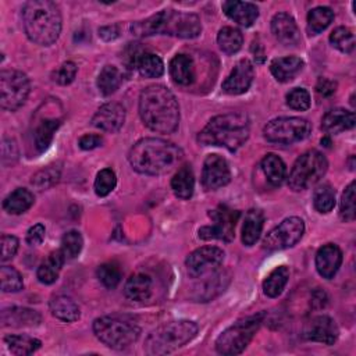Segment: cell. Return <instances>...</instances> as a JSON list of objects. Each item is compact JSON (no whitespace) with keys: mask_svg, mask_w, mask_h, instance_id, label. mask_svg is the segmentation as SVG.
Wrapping results in <instances>:
<instances>
[{"mask_svg":"<svg viewBox=\"0 0 356 356\" xmlns=\"http://www.w3.org/2000/svg\"><path fill=\"white\" fill-rule=\"evenodd\" d=\"M139 115L149 129L171 134L179 124V106L170 89L150 85L139 96Z\"/></svg>","mask_w":356,"mask_h":356,"instance_id":"cell-1","label":"cell"},{"mask_svg":"<svg viewBox=\"0 0 356 356\" xmlns=\"http://www.w3.org/2000/svg\"><path fill=\"white\" fill-rule=\"evenodd\" d=\"M182 150L161 138H143L128 153L131 167L146 175H163L170 172L182 160Z\"/></svg>","mask_w":356,"mask_h":356,"instance_id":"cell-2","label":"cell"},{"mask_svg":"<svg viewBox=\"0 0 356 356\" xmlns=\"http://www.w3.org/2000/svg\"><path fill=\"white\" fill-rule=\"evenodd\" d=\"M131 31L136 36H150L160 33L184 39H193L200 35L202 22L200 18L192 13L163 10L146 19L134 22L131 25Z\"/></svg>","mask_w":356,"mask_h":356,"instance_id":"cell-3","label":"cell"},{"mask_svg":"<svg viewBox=\"0 0 356 356\" xmlns=\"http://www.w3.org/2000/svg\"><path fill=\"white\" fill-rule=\"evenodd\" d=\"M22 25L33 43L50 46L60 36L61 13L53 1L31 0L22 7Z\"/></svg>","mask_w":356,"mask_h":356,"instance_id":"cell-4","label":"cell"},{"mask_svg":"<svg viewBox=\"0 0 356 356\" xmlns=\"http://www.w3.org/2000/svg\"><path fill=\"white\" fill-rule=\"evenodd\" d=\"M250 122L245 113H227L213 117L199 132L197 140L206 146H222L235 152L249 138Z\"/></svg>","mask_w":356,"mask_h":356,"instance_id":"cell-5","label":"cell"},{"mask_svg":"<svg viewBox=\"0 0 356 356\" xmlns=\"http://www.w3.org/2000/svg\"><path fill=\"white\" fill-rule=\"evenodd\" d=\"M93 332L106 346L121 350L139 338L140 327L129 314H108L93 321Z\"/></svg>","mask_w":356,"mask_h":356,"instance_id":"cell-6","label":"cell"},{"mask_svg":"<svg viewBox=\"0 0 356 356\" xmlns=\"http://www.w3.org/2000/svg\"><path fill=\"white\" fill-rule=\"evenodd\" d=\"M197 332V324L191 320L164 323L149 334L145 350L149 355H167L188 343Z\"/></svg>","mask_w":356,"mask_h":356,"instance_id":"cell-7","label":"cell"},{"mask_svg":"<svg viewBox=\"0 0 356 356\" xmlns=\"http://www.w3.org/2000/svg\"><path fill=\"white\" fill-rule=\"evenodd\" d=\"M264 313H257L238 320L231 327L224 330L216 341V349L220 355H239L253 339L261 325Z\"/></svg>","mask_w":356,"mask_h":356,"instance_id":"cell-8","label":"cell"},{"mask_svg":"<svg viewBox=\"0 0 356 356\" xmlns=\"http://www.w3.org/2000/svg\"><path fill=\"white\" fill-rule=\"evenodd\" d=\"M328 168L325 156L317 150H309L299 156L292 165L288 185L293 191H305L317 184Z\"/></svg>","mask_w":356,"mask_h":356,"instance_id":"cell-9","label":"cell"},{"mask_svg":"<svg viewBox=\"0 0 356 356\" xmlns=\"http://www.w3.org/2000/svg\"><path fill=\"white\" fill-rule=\"evenodd\" d=\"M312 125L300 117H280L274 118L263 129L267 142L278 145H291L303 140L309 136Z\"/></svg>","mask_w":356,"mask_h":356,"instance_id":"cell-10","label":"cell"},{"mask_svg":"<svg viewBox=\"0 0 356 356\" xmlns=\"http://www.w3.org/2000/svg\"><path fill=\"white\" fill-rule=\"evenodd\" d=\"M29 79L18 70H4L0 72V106L14 111L19 108L29 95Z\"/></svg>","mask_w":356,"mask_h":356,"instance_id":"cell-11","label":"cell"},{"mask_svg":"<svg viewBox=\"0 0 356 356\" xmlns=\"http://www.w3.org/2000/svg\"><path fill=\"white\" fill-rule=\"evenodd\" d=\"M213 224L204 225L199 229V238L204 241L218 239L229 242L235 236V225L239 218V211L232 210L225 204H220L217 209L209 213Z\"/></svg>","mask_w":356,"mask_h":356,"instance_id":"cell-12","label":"cell"},{"mask_svg":"<svg viewBox=\"0 0 356 356\" xmlns=\"http://www.w3.org/2000/svg\"><path fill=\"white\" fill-rule=\"evenodd\" d=\"M305 232V222L299 217H288L274 227L263 239L267 250H281L296 245Z\"/></svg>","mask_w":356,"mask_h":356,"instance_id":"cell-13","label":"cell"},{"mask_svg":"<svg viewBox=\"0 0 356 356\" xmlns=\"http://www.w3.org/2000/svg\"><path fill=\"white\" fill-rule=\"evenodd\" d=\"M224 260V252L217 246H202L193 250L185 260L189 277L199 278L214 273Z\"/></svg>","mask_w":356,"mask_h":356,"instance_id":"cell-14","label":"cell"},{"mask_svg":"<svg viewBox=\"0 0 356 356\" xmlns=\"http://www.w3.org/2000/svg\"><path fill=\"white\" fill-rule=\"evenodd\" d=\"M231 181L228 163L220 154H209L203 163L202 185L206 191H216Z\"/></svg>","mask_w":356,"mask_h":356,"instance_id":"cell-15","label":"cell"},{"mask_svg":"<svg viewBox=\"0 0 356 356\" xmlns=\"http://www.w3.org/2000/svg\"><path fill=\"white\" fill-rule=\"evenodd\" d=\"M338 327L335 321L325 314L312 317L303 327V337L307 341L332 345L338 338Z\"/></svg>","mask_w":356,"mask_h":356,"instance_id":"cell-16","label":"cell"},{"mask_svg":"<svg viewBox=\"0 0 356 356\" xmlns=\"http://www.w3.org/2000/svg\"><path fill=\"white\" fill-rule=\"evenodd\" d=\"M253 78V64L248 58H242L235 64L231 74L222 82V90L228 95H242L250 88Z\"/></svg>","mask_w":356,"mask_h":356,"instance_id":"cell-17","label":"cell"},{"mask_svg":"<svg viewBox=\"0 0 356 356\" xmlns=\"http://www.w3.org/2000/svg\"><path fill=\"white\" fill-rule=\"evenodd\" d=\"M125 121V108L122 104L111 102L103 104L92 117V125L106 131V132H117Z\"/></svg>","mask_w":356,"mask_h":356,"instance_id":"cell-18","label":"cell"},{"mask_svg":"<svg viewBox=\"0 0 356 356\" xmlns=\"http://www.w3.org/2000/svg\"><path fill=\"white\" fill-rule=\"evenodd\" d=\"M271 32L274 38L285 46H295L300 40L299 28L293 17L286 13H278L273 17Z\"/></svg>","mask_w":356,"mask_h":356,"instance_id":"cell-19","label":"cell"},{"mask_svg":"<svg viewBox=\"0 0 356 356\" xmlns=\"http://www.w3.org/2000/svg\"><path fill=\"white\" fill-rule=\"evenodd\" d=\"M342 252L335 243L323 245L316 253V268L323 278L331 280L339 270Z\"/></svg>","mask_w":356,"mask_h":356,"instance_id":"cell-20","label":"cell"},{"mask_svg":"<svg viewBox=\"0 0 356 356\" xmlns=\"http://www.w3.org/2000/svg\"><path fill=\"white\" fill-rule=\"evenodd\" d=\"M222 11L227 17L242 26H250L259 17V8L256 4L249 1L229 0L222 3Z\"/></svg>","mask_w":356,"mask_h":356,"instance_id":"cell-21","label":"cell"},{"mask_svg":"<svg viewBox=\"0 0 356 356\" xmlns=\"http://www.w3.org/2000/svg\"><path fill=\"white\" fill-rule=\"evenodd\" d=\"M40 323V314L28 307H6L1 310L3 327H35Z\"/></svg>","mask_w":356,"mask_h":356,"instance_id":"cell-22","label":"cell"},{"mask_svg":"<svg viewBox=\"0 0 356 356\" xmlns=\"http://www.w3.org/2000/svg\"><path fill=\"white\" fill-rule=\"evenodd\" d=\"M355 113L345 108H332L325 113L321 127L327 134H339L355 127Z\"/></svg>","mask_w":356,"mask_h":356,"instance_id":"cell-23","label":"cell"},{"mask_svg":"<svg viewBox=\"0 0 356 356\" xmlns=\"http://www.w3.org/2000/svg\"><path fill=\"white\" fill-rule=\"evenodd\" d=\"M170 75L172 81L178 85L188 86L195 81V64L192 57L188 54H177L170 61Z\"/></svg>","mask_w":356,"mask_h":356,"instance_id":"cell-24","label":"cell"},{"mask_svg":"<svg viewBox=\"0 0 356 356\" xmlns=\"http://www.w3.org/2000/svg\"><path fill=\"white\" fill-rule=\"evenodd\" d=\"M303 68V60L296 56L274 58L270 64V71L278 82H288L293 79Z\"/></svg>","mask_w":356,"mask_h":356,"instance_id":"cell-25","label":"cell"},{"mask_svg":"<svg viewBox=\"0 0 356 356\" xmlns=\"http://www.w3.org/2000/svg\"><path fill=\"white\" fill-rule=\"evenodd\" d=\"M124 293L128 299L135 302L149 299L152 295V278L143 273L132 274L124 285Z\"/></svg>","mask_w":356,"mask_h":356,"instance_id":"cell-26","label":"cell"},{"mask_svg":"<svg viewBox=\"0 0 356 356\" xmlns=\"http://www.w3.org/2000/svg\"><path fill=\"white\" fill-rule=\"evenodd\" d=\"M264 225V216L261 210L259 209H250L246 216L242 225V242L246 246H252L257 242L260 238V234L263 231Z\"/></svg>","mask_w":356,"mask_h":356,"instance_id":"cell-27","label":"cell"},{"mask_svg":"<svg viewBox=\"0 0 356 356\" xmlns=\"http://www.w3.org/2000/svg\"><path fill=\"white\" fill-rule=\"evenodd\" d=\"M50 312L51 314L65 323H72L75 320L79 318V306L70 298L65 295H58L51 298L50 303H49Z\"/></svg>","mask_w":356,"mask_h":356,"instance_id":"cell-28","label":"cell"},{"mask_svg":"<svg viewBox=\"0 0 356 356\" xmlns=\"http://www.w3.org/2000/svg\"><path fill=\"white\" fill-rule=\"evenodd\" d=\"M171 189L179 199H189L195 189V175L189 165H182L171 178Z\"/></svg>","mask_w":356,"mask_h":356,"instance_id":"cell-29","label":"cell"},{"mask_svg":"<svg viewBox=\"0 0 356 356\" xmlns=\"http://www.w3.org/2000/svg\"><path fill=\"white\" fill-rule=\"evenodd\" d=\"M64 261H65V259H64V256L60 250L51 252L47 256V259L38 267V271H36L38 280L42 284H46V285H50V284L56 282Z\"/></svg>","mask_w":356,"mask_h":356,"instance_id":"cell-30","label":"cell"},{"mask_svg":"<svg viewBox=\"0 0 356 356\" xmlns=\"http://www.w3.org/2000/svg\"><path fill=\"white\" fill-rule=\"evenodd\" d=\"M33 204V195L25 188H17L3 202V209L10 214H22Z\"/></svg>","mask_w":356,"mask_h":356,"instance_id":"cell-31","label":"cell"},{"mask_svg":"<svg viewBox=\"0 0 356 356\" xmlns=\"http://www.w3.org/2000/svg\"><path fill=\"white\" fill-rule=\"evenodd\" d=\"M139 74L145 78H159L164 72V63L163 60L150 51H142L136 56L135 64H134Z\"/></svg>","mask_w":356,"mask_h":356,"instance_id":"cell-32","label":"cell"},{"mask_svg":"<svg viewBox=\"0 0 356 356\" xmlns=\"http://www.w3.org/2000/svg\"><path fill=\"white\" fill-rule=\"evenodd\" d=\"M60 125H61L60 118H44L38 124L33 132V142L39 153L44 152L50 146L54 132L58 129Z\"/></svg>","mask_w":356,"mask_h":356,"instance_id":"cell-33","label":"cell"},{"mask_svg":"<svg viewBox=\"0 0 356 356\" xmlns=\"http://www.w3.org/2000/svg\"><path fill=\"white\" fill-rule=\"evenodd\" d=\"M261 170H263L267 181L274 186L281 185L286 175L285 163L281 160V157H278L274 153H268L263 157Z\"/></svg>","mask_w":356,"mask_h":356,"instance_id":"cell-34","label":"cell"},{"mask_svg":"<svg viewBox=\"0 0 356 356\" xmlns=\"http://www.w3.org/2000/svg\"><path fill=\"white\" fill-rule=\"evenodd\" d=\"M289 280V268L286 266H278L263 281V291L270 298H277L281 295Z\"/></svg>","mask_w":356,"mask_h":356,"instance_id":"cell-35","label":"cell"},{"mask_svg":"<svg viewBox=\"0 0 356 356\" xmlns=\"http://www.w3.org/2000/svg\"><path fill=\"white\" fill-rule=\"evenodd\" d=\"M4 342L7 343L10 352L17 356L31 355L36 352L42 345L39 339L29 335H7L4 337Z\"/></svg>","mask_w":356,"mask_h":356,"instance_id":"cell-36","label":"cell"},{"mask_svg":"<svg viewBox=\"0 0 356 356\" xmlns=\"http://www.w3.org/2000/svg\"><path fill=\"white\" fill-rule=\"evenodd\" d=\"M334 19V11L330 7H316L307 14V32L317 35L323 32Z\"/></svg>","mask_w":356,"mask_h":356,"instance_id":"cell-37","label":"cell"},{"mask_svg":"<svg viewBox=\"0 0 356 356\" xmlns=\"http://www.w3.org/2000/svg\"><path fill=\"white\" fill-rule=\"evenodd\" d=\"M122 82V75L115 65H104L97 76V88L102 95L114 93Z\"/></svg>","mask_w":356,"mask_h":356,"instance_id":"cell-38","label":"cell"},{"mask_svg":"<svg viewBox=\"0 0 356 356\" xmlns=\"http://www.w3.org/2000/svg\"><path fill=\"white\" fill-rule=\"evenodd\" d=\"M217 43L225 54H234L241 50L243 43V36L239 29L232 26H224L218 31Z\"/></svg>","mask_w":356,"mask_h":356,"instance_id":"cell-39","label":"cell"},{"mask_svg":"<svg viewBox=\"0 0 356 356\" xmlns=\"http://www.w3.org/2000/svg\"><path fill=\"white\" fill-rule=\"evenodd\" d=\"M313 204L318 213H330L335 206V191L331 185L323 184L313 193Z\"/></svg>","mask_w":356,"mask_h":356,"instance_id":"cell-40","label":"cell"},{"mask_svg":"<svg viewBox=\"0 0 356 356\" xmlns=\"http://www.w3.org/2000/svg\"><path fill=\"white\" fill-rule=\"evenodd\" d=\"M82 245H83L82 235L78 231L72 229V231H68L64 234V236L61 239L60 252L63 253L65 260H72L81 253Z\"/></svg>","mask_w":356,"mask_h":356,"instance_id":"cell-41","label":"cell"},{"mask_svg":"<svg viewBox=\"0 0 356 356\" xmlns=\"http://www.w3.org/2000/svg\"><path fill=\"white\" fill-rule=\"evenodd\" d=\"M330 42L342 53H350L355 49V35L346 26L335 28L330 35Z\"/></svg>","mask_w":356,"mask_h":356,"instance_id":"cell-42","label":"cell"},{"mask_svg":"<svg viewBox=\"0 0 356 356\" xmlns=\"http://www.w3.org/2000/svg\"><path fill=\"white\" fill-rule=\"evenodd\" d=\"M0 281L3 292H18L24 286L21 274L14 267L8 266H3L0 268Z\"/></svg>","mask_w":356,"mask_h":356,"instance_id":"cell-43","label":"cell"},{"mask_svg":"<svg viewBox=\"0 0 356 356\" xmlns=\"http://www.w3.org/2000/svg\"><path fill=\"white\" fill-rule=\"evenodd\" d=\"M99 281L108 289L115 288L121 281V270L115 263H104L97 267Z\"/></svg>","mask_w":356,"mask_h":356,"instance_id":"cell-44","label":"cell"},{"mask_svg":"<svg viewBox=\"0 0 356 356\" xmlns=\"http://www.w3.org/2000/svg\"><path fill=\"white\" fill-rule=\"evenodd\" d=\"M117 185L115 172L111 168H103L97 172L95 179V192L97 196H107Z\"/></svg>","mask_w":356,"mask_h":356,"instance_id":"cell-45","label":"cell"},{"mask_svg":"<svg viewBox=\"0 0 356 356\" xmlns=\"http://www.w3.org/2000/svg\"><path fill=\"white\" fill-rule=\"evenodd\" d=\"M355 188L356 184L352 181L343 191L341 206H339V216L343 221H353L355 220Z\"/></svg>","mask_w":356,"mask_h":356,"instance_id":"cell-46","label":"cell"},{"mask_svg":"<svg viewBox=\"0 0 356 356\" xmlns=\"http://www.w3.org/2000/svg\"><path fill=\"white\" fill-rule=\"evenodd\" d=\"M285 99H286V104L293 110L305 111L310 106V95L303 88H293L286 93Z\"/></svg>","mask_w":356,"mask_h":356,"instance_id":"cell-47","label":"cell"},{"mask_svg":"<svg viewBox=\"0 0 356 356\" xmlns=\"http://www.w3.org/2000/svg\"><path fill=\"white\" fill-rule=\"evenodd\" d=\"M58 177H60V168L58 167L56 168L54 165H49L33 175L32 185H35L39 191H42L53 185L58 179Z\"/></svg>","mask_w":356,"mask_h":356,"instance_id":"cell-48","label":"cell"},{"mask_svg":"<svg viewBox=\"0 0 356 356\" xmlns=\"http://www.w3.org/2000/svg\"><path fill=\"white\" fill-rule=\"evenodd\" d=\"M76 71H78V68H76L75 63L65 61L53 72V81L60 85H68L75 79Z\"/></svg>","mask_w":356,"mask_h":356,"instance_id":"cell-49","label":"cell"},{"mask_svg":"<svg viewBox=\"0 0 356 356\" xmlns=\"http://www.w3.org/2000/svg\"><path fill=\"white\" fill-rule=\"evenodd\" d=\"M18 239L14 235H3L1 236V261L11 260L18 250Z\"/></svg>","mask_w":356,"mask_h":356,"instance_id":"cell-50","label":"cell"},{"mask_svg":"<svg viewBox=\"0 0 356 356\" xmlns=\"http://www.w3.org/2000/svg\"><path fill=\"white\" fill-rule=\"evenodd\" d=\"M44 225L43 224H35L32 225L26 232V242L29 245H40L44 239Z\"/></svg>","mask_w":356,"mask_h":356,"instance_id":"cell-51","label":"cell"},{"mask_svg":"<svg viewBox=\"0 0 356 356\" xmlns=\"http://www.w3.org/2000/svg\"><path fill=\"white\" fill-rule=\"evenodd\" d=\"M102 143H103V138L97 134H86V135L81 136L79 142H78L79 147L83 150H92L95 147L102 146Z\"/></svg>","mask_w":356,"mask_h":356,"instance_id":"cell-52","label":"cell"},{"mask_svg":"<svg viewBox=\"0 0 356 356\" xmlns=\"http://www.w3.org/2000/svg\"><path fill=\"white\" fill-rule=\"evenodd\" d=\"M316 90L320 96L328 97V96L334 95V92L337 90V82H334L328 78H320L316 85Z\"/></svg>","mask_w":356,"mask_h":356,"instance_id":"cell-53","label":"cell"},{"mask_svg":"<svg viewBox=\"0 0 356 356\" xmlns=\"http://www.w3.org/2000/svg\"><path fill=\"white\" fill-rule=\"evenodd\" d=\"M99 35H100L104 40H113V39L118 38V35H120V26H118V25L102 26V28L99 29Z\"/></svg>","mask_w":356,"mask_h":356,"instance_id":"cell-54","label":"cell"},{"mask_svg":"<svg viewBox=\"0 0 356 356\" xmlns=\"http://www.w3.org/2000/svg\"><path fill=\"white\" fill-rule=\"evenodd\" d=\"M327 303V295L324 291H314L313 296H312V305L314 309H321L324 307Z\"/></svg>","mask_w":356,"mask_h":356,"instance_id":"cell-55","label":"cell"},{"mask_svg":"<svg viewBox=\"0 0 356 356\" xmlns=\"http://www.w3.org/2000/svg\"><path fill=\"white\" fill-rule=\"evenodd\" d=\"M252 51H253V57H254V60H256V63H263L264 61V51H263V49H261V46H260V43H257V42H253V46H252Z\"/></svg>","mask_w":356,"mask_h":356,"instance_id":"cell-56","label":"cell"}]
</instances>
